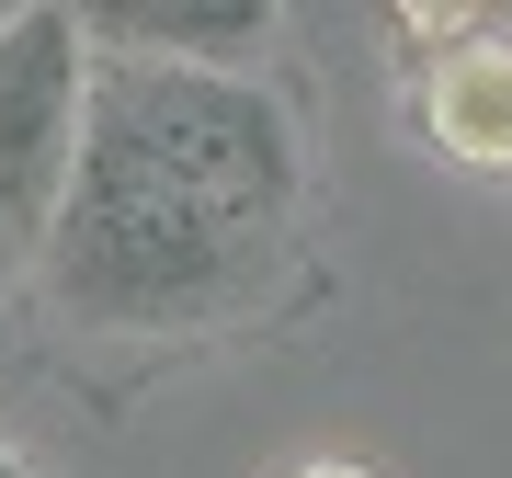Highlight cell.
Listing matches in <instances>:
<instances>
[{"instance_id":"cell-1","label":"cell","mask_w":512,"mask_h":478,"mask_svg":"<svg viewBox=\"0 0 512 478\" xmlns=\"http://www.w3.org/2000/svg\"><path fill=\"white\" fill-rule=\"evenodd\" d=\"M296 194H308V137L274 80L103 46L80 183L35 251L46 296L80 331H126V342L217 331L274 296Z\"/></svg>"},{"instance_id":"cell-2","label":"cell","mask_w":512,"mask_h":478,"mask_svg":"<svg viewBox=\"0 0 512 478\" xmlns=\"http://www.w3.org/2000/svg\"><path fill=\"white\" fill-rule=\"evenodd\" d=\"M92 12L69 0H23L0 12V228L35 239L57 228V205L80 183V137H92Z\"/></svg>"},{"instance_id":"cell-3","label":"cell","mask_w":512,"mask_h":478,"mask_svg":"<svg viewBox=\"0 0 512 478\" xmlns=\"http://www.w3.org/2000/svg\"><path fill=\"white\" fill-rule=\"evenodd\" d=\"M92 46H114V57H171V69L262 80L274 0H114V12H92Z\"/></svg>"},{"instance_id":"cell-4","label":"cell","mask_w":512,"mask_h":478,"mask_svg":"<svg viewBox=\"0 0 512 478\" xmlns=\"http://www.w3.org/2000/svg\"><path fill=\"white\" fill-rule=\"evenodd\" d=\"M433 126L456 160H512V57H456L433 92Z\"/></svg>"},{"instance_id":"cell-5","label":"cell","mask_w":512,"mask_h":478,"mask_svg":"<svg viewBox=\"0 0 512 478\" xmlns=\"http://www.w3.org/2000/svg\"><path fill=\"white\" fill-rule=\"evenodd\" d=\"M0 478H35V467H23V456H12V444H0Z\"/></svg>"}]
</instances>
